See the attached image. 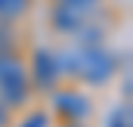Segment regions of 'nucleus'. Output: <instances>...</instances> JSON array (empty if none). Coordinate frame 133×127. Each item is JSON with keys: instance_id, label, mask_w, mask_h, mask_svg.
Masks as SVG:
<instances>
[{"instance_id": "f257e3e1", "label": "nucleus", "mask_w": 133, "mask_h": 127, "mask_svg": "<svg viewBox=\"0 0 133 127\" xmlns=\"http://www.w3.org/2000/svg\"><path fill=\"white\" fill-rule=\"evenodd\" d=\"M59 68H65L74 78H84L90 84H105L115 74V59L99 47H74V50L62 53Z\"/></svg>"}, {"instance_id": "f03ea898", "label": "nucleus", "mask_w": 133, "mask_h": 127, "mask_svg": "<svg viewBox=\"0 0 133 127\" xmlns=\"http://www.w3.org/2000/svg\"><path fill=\"white\" fill-rule=\"evenodd\" d=\"M59 71H62V68H59V59H56L53 53H43V50H40V53L34 56V78H37L40 87H53L56 78H59Z\"/></svg>"}, {"instance_id": "7ed1b4c3", "label": "nucleus", "mask_w": 133, "mask_h": 127, "mask_svg": "<svg viewBox=\"0 0 133 127\" xmlns=\"http://www.w3.org/2000/svg\"><path fill=\"white\" fill-rule=\"evenodd\" d=\"M84 9H87V6H68V3H59V9L53 12L56 28H62V31L74 34L81 25H84Z\"/></svg>"}, {"instance_id": "20e7f679", "label": "nucleus", "mask_w": 133, "mask_h": 127, "mask_svg": "<svg viewBox=\"0 0 133 127\" xmlns=\"http://www.w3.org/2000/svg\"><path fill=\"white\" fill-rule=\"evenodd\" d=\"M56 109L65 115V118H84L87 112H90V102H87V96L81 93H59L56 96Z\"/></svg>"}, {"instance_id": "39448f33", "label": "nucleus", "mask_w": 133, "mask_h": 127, "mask_svg": "<svg viewBox=\"0 0 133 127\" xmlns=\"http://www.w3.org/2000/svg\"><path fill=\"white\" fill-rule=\"evenodd\" d=\"M0 96H3L6 105L22 102V99H25V74H16V78H9V81H0Z\"/></svg>"}, {"instance_id": "423d86ee", "label": "nucleus", "mask_w": 133, "mask_h": 127, "mask_svg": "<svg viewBox=\"0 0 133 127\" xmlns=\"http://www.w3.org/2000/svg\"><path fill=\"white\" fill-rule=\"evenodd\" d=\"M16 74H25V71H22V65L16 62L12 56L0 53V81H9V78H16Z\"/></svg>"}, {"instance_id": "0eeeda50", "label": "nucleus", "mask_w": 133, "mask_h": 127, "mask_svg": "<svg viewBox=\"0 0 133 127\" xmlns=\"http://www.w3.org/2000/svg\"><path fill=\"white\" fill-rule=\"evenodd\" d=\"M25 6H28V0H0V16L3 19H16V16L25 12Z\"/></svg>"}, {"instance_id": "6e6552de", "label": "nucleus", "mask_w": 133, "mask_h": 127, "mask_svg": "<svg viewBox=\"0 0 133 127\" xmlns=\"http://www.w3.org/2000/svg\"><path fill=\"white\" fill-rule=\"evenodd\" d=\"M108 127H130V105H118L108 118Z\"/></svg>"}, {"instance_id": "1a4fd4ad", "label": "nucleus", "mask_w": 133, "mask_h": 127, "mask_svg": "<svg viewBox=\"0 0 133 127\" xmlns=\"http://www.w3.org/2000/svg\"><path fill=\"white\" fill-rule=\"evenodd\" d=\"M46 124H50V121H46V115H31L22 127H46Z\"/></svg>"}, {"instance_id": "9d476101", "label": "nucleus", "mask_w": 133, "mask_h": 127, "mask_svg": "<svg viewBox=\"0 0 133 127\" xmlns=\"http://www.w3.org/2000/svg\"><path fill=\"white\" fill-rule=\"evenodd\" d=\"M59 3H68V6H90V3H96V0H59Z\"/></svg>"}, {"instance_id": "9b49d317", "label": "nucleus", "mask_w": 133, "mask_h": 127, "mask_svg": "<svg viewBox=\"0 0 133 127\" xmlns=\"http://www.w3.org/2000/svg\"><path fill=\"white\" fill-rule=\"evenodd\" d=\"M6 124V115H3V105H0V127Z\"/></svg>"}]
</instances>
